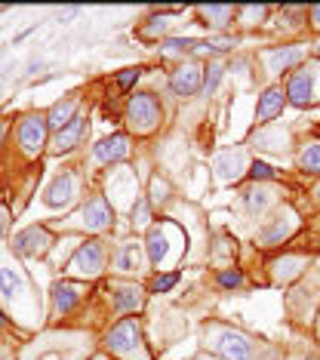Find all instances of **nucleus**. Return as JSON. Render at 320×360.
I'll use <instances>...</instances> for the list:
<instances>
[{"mask_svg": "<svg viewBox=\"0 0 320 360\" xmlns=\"http://www.w3.org/2000/svg\"><path fill=\"white\" fill-rule=\"evenodd\" d=\"M243 203H246V207H250L252 212H256V210H265L268 191H262V188H259V191H246V194H243Z\"/></svg>", "mask_w": 320, "mask_h": 360, "instance_id": "nucleus-29", "label": "nucleus"}, {"mask_svg": "<svg viewBox=\"0 0 320 360\" xmlns=\"http://www.w3.org/2000/svg\"><path fill=\"white\" fill-rule=\"evenodd\" d=\"M295 225H299V222H295L293 212H286V216H277L268 228H262V231L256 234V243H259V247H274V243H281L283 237H290L295 231Z\"/></svg>", "mask_w": 320, "mask_h": 360, "instance_id": "nucleus-9", "label": "nucleus"}, {"mask_svg": "<svg viewBox=\"0 0 320 360\" xmlns=\"http://www.w3.org/2000/svg\"><path fill=\"white\" fill-rule=\"evenodd\" d=\"M108 348L114 354L127 357V360H136V351L142 348V333H139V323L136 321H123L111 330L108 335Z\"/></svg>", "mask_w": 320, "mask_h": 360, "instance_id": "nucleus-3", "label": "nucleus"}, {"mask_svg": "<svg viewBox=\"0 0 320 360\" xmlns=\"http://www.w3.org/2000/svg\"><path fill=\"white\" fill-rule=\"evenodd\" d=\"M49 243H53V234H49L44 225H31L13 237V250L19 252V256H44L49 250Z\"/></svg>", "mask_w": 320, "mask_h": 360, "instance_id": "nucleus-5", "label": "nucleus"}, {"mask_svg": "<svg viewBox=\"0 0 320 360\" xmlns=\"http://www.w3.org/2000/svg\"><path fill=\"white\" fill-rule=\"evenodd\" d=\"M0 286H4V292L13 299L15 292L22 290V281H19V277H15V274L10 271V268H4V271H0Z\"/></svg>", "mask_w": 320, "mask_h": 360, "instance_id": "nucleus-27", "label": "nucleus"}, {"mask_svg": "<svg viewBox=\"0 0 320 360\" xmlns=\"http://www.w3.org/2000/svg\"><path fill=\"white\" fill-rule=\"evenodd\" d=\"M216 351L225 360H250L252 357V342L246 339L243 333H234V330H216Z\"/></svg>", "mask_w": 320, "mask_h": 360, "instance_id": "nucleus-6", "label": "nucleus"}, {"mask_svg": "<svg viewBox=\"0 0 320 360\" xmlns=\"http://www.w3.org/2000/svg\"><path fill=\"white\" fill-rule=\"evenodd\" d=\"M160 117H163V108L154 93H136L127 105V120L136 133H151L160 124Z\"/></svg>", "mask_w": 320, "mask_h": 360, "instance_id": "nucleus-1", "label": "nucleus"}, {"mask_svg": "<svg viewBox=\"0 0 320 360\" xmlns=\"http://www.w3.org/2000/svg\"><path fill=\"white\" fill-rule=\"evenodd\" d=\"M44 200H46V207H68V203L74 200V176L62 173L53 185H49V191H46Z\"/></svg>", "mask_w": 320, "mask_h": 360, "instance_id": "nucleus-16", "label": "nucleus"}, {"mask_svg": "<svg viewBox=\"0 0 320 360\" xmlns=\"http://www.w3.org/2000/svg\"><path fill=\"white\" fill-rule=\"evenodd\" d=\"M129 154V139L117 133V136H111V139H102V142L93 148V158L96 160H102V163H111V160H123Z\"/></svg>", "mask_w": 320, "mask_h": 360, "instance_id": "nucleus-14", "label": "nucleus"}, {"mask_svg": "<svg viewBox=\"0 0 320 360\" xmlns=\"http://www.w3.org/2000/svg\"><path fill=\"white\" fill-rule=\"evenodd\" d=\"M250 179H256V182L262 179V182H265V179H277V173H274V169L268 167V163L256 160V163H252V167H250Z\"/></svg>", "mask_w": 320, "mask_h": 360, "instance_id": "nucleus-30", "label": "nucleus"}, {"mask_svg": "<svg viewBox=\"0 0 320 360\" xmlns=\"http://www.w3.org/2000/svg\"><path fill=\"white\" fill-rule=\"evenodd\" d=\"M4 321H6V317H4V311H0V323H4Z\"/></svg>", "mask_w": 320, "mask_h": 360, "instance_id": "nucleus-35", "label": "nucleus"}, {"mask_svg": "<svg viewBox=\"0 0 320 360\" xmlns=\"http://www.w3.org/2000/svg\"><path fill=\"white\" fill-rule=\"evenodd\" d=\"M197 360H207V357H197Z\"/></svg>", "mask_w": 320, "mask_h": 360, "instance_id": "nucleus-39", "label": "nucleus"}, {"mask_svg": "<svg viewBox=\"0 0 320 360\" xmlns=\"http://www.w3.org/2000/svg\"><path fill=\"white\" fill-rule=\"evenodd\" d=\"M222 65L219 62H210L207 68H203V89H207V93H212V89L219 86V80H222Z\"/></svg>", "mask_w": 320, "mask_h": 360, "instance_id": "nucleus-25", "label": "nucleus"}, {"mask_svg": "<svg viewBox=\"0 0 320 360\" xmlns=\"http://www.w3.org/2000/svg\"><path fill=\"white\" fill-rule=\"evenodd\" d=\"M283 105H286V93H283V86H268L265 93L259 96L256 120H259V124H268V120H274L277 114L283 111Z\"/></svg>", "mask_w": 320, "mask_h": 360, "instance_id": "nucleus-12", "label": "nucleus"}, {"mask_svg": "<svg viewBox=\"0 0 320 360\" xmlns=\"http://www.w3.org/2000/svg\"><path fill=\"white\" fill-rule=\"evenodd\" d=\"M219 286H225V290H241L243 274L237 271V268H225V271H219Z\"/></svg>", "mask_w": 320, "mask_h": 360, "instance_id": "nucleus-26", "label": "nucleus"}, {"mask_svg": "<svg viewBox=\"0 0 320 360\" xmlns=\"http://www.w3.org/2000/svg\"><path fill=\"white\" fill-rule=\"evenodd\" d=\"M308 360H317V357H308Z\"/></svg>", "mask_w": 320, "mask_h": 360, "instance_id": "nucleus-40", "label": "nucleus"}, {"mask_svg": "<svg viewBox=\"0 0 320 360\" xmlns=\"http://www.w3.org/2000/svg\"><path fill=\"white\" fill-rule=\"evenodd\" d=\"M197 46H203V44L194 40V37H167L160 44V50L163 53H191V50H197Z\"/></svg>", "mask_w": 320, "mask_h": 360, "instance_id": "nucleus-23", "label": "nucleus"}, {"mask_svg": "<svg viewBox=\"0 0 320 360\" xmlns=\"http://www.w3.org/2000/svg\"><path fill=\"white\" fill-rule=\"evenodd\" d=\"M102 268H105V250H102V243L89 240V243H84V247L74 252V259L68 262V268H65V271L77 274V277H96Z\"/></svg>", "mask_w": 320, "mask_h": 360, "instance_id": "nucleus-2", "label": "nucleus"}, {"mask_svg": "<svg viewBox=\"0 0 320 360\" xmlns=\"http://www.w3.org/2000/svg\"><path fill=\"white\" fill-rule=\"evenodd\" d=\"M114 305L120 311H136L142 305V290L139 286H117V292H114Z\"/></svg>", "mask_w": 320, "mask_h": 360, "instance_id": "nucleus-21", "label": "nucleus"}, {"mask_svg": "<svg viewBox=\"0 0 320 360\" xmlns=\"http://www.w3.org/2000/svg\"><path fill=\"white\" fill-rule=\"evenodd\" d=\"M311 25H314V28H320V6H311Z\"/></svg>", "mask_w": 320, "mask_h": 360, "instance_id": "nucleus-33", "label": "nucleus"}, {"mask_svg": "<svg viewBox=\"0 0 320 360\" xmlns=\"http://www.w3.org/2000/svg\"><path fill=\"white\" fill-rule=\"evenodd\" d=\"M93 360H105V357H93Z\"/></svg>", "mask_w": 320, "mask_h": 360, "instance_id": "nucleus-38", "label": "nucleus"}, {"mask_svg": "<svg viewBox=\"0 0 320 360\" xmlns=\"http://www.w3.org/2000/svg\"><path fill=\"white\" fill-rule=\"evenodd\" d=\"M6 225H10V212H6V207H0V234L6 231Z\"/></svg>", "mask_w": 320, "mask_h": 360, "instance_id": "nucleus-32", "label": "nucleus"}, {"mask_svg": "<svg viewBox=\"0 0 320 360\" xmlns=\"http://www.w3.org/2000/svg\"><path fill=\"white\" fill-rule=\"evenodd\" d=\"M299 163H302V169H308V173H320V145L317 142L305 145V148H302Z\"/></svg>", "mask_w": 320, "mask_h": 360, "instance_id": "nucleus-24", "label": "nucleus"}, {"mask_svg": "<svg viewBox=\"0 0 320 360\" xmlns=\"http://www.w3.org/2000/svg\"><path fill=\"white\" fill-rule=\"evenodd\" d=\"M317 56H320V44H317Z\"/></svg>", "mask_w": 320, "mask_h": 360, "instance_id": "nucleus-37", "label": "nucleus"}, {"mask_svg": "<svg viewBox=\"0 0 320 360\" xmlns=\"http://www.w3.org/2000/svg\"><path fill=\"white\" fill-rule=\"evenodd\" d=\"M302 59V50L299 46H283V50H271L268 53V68L274 71H286V68H293V65H299Z\"/></svg>", "mask_w": 320, "mask_h": 360, "instance_id": "nucleus-17", "label": "nucleus"}, {"mask_svg": "<svg viewBox=\"0 0 320 360\" xmlns=\"http://www.w3.org/2000/svg\"><path fill=\"white\" fill-rule=\"evenodd\" d=\"M148 259L154 262V265H160L163 256H167V234H163V228H151V234H148Z\"/></svg>", "mask_w": 320, "mask_h": 360, "instance_id": "nucleus-19", "label": "nucleus"}, {"mask_svg": "<svg viewBox=\"0 0 320 360\" xmlns=\"http://www.w3.org/2000/svg\"><path fill=\"white\" fill-rule=\"evenodd\" d=\"M87 117H74L68 127H62L59 133H56V139H53V151H71V148H77L80 142L87 139Z\"/></svg>", "mask_w": 320, "mask_h": 360, "instance_id": "nucleus-11", "label": "nucleus"}, {"mask_svg": "<svg viewBox=\"0 0 320 360\" xmlns=\"http://www.w3.org/2000/svg\"><path fill=\"white\" fill-rule=\"evenodd\" d=\"M111 222H114V212L102 198H93L84 207V225L89 231H105V228H111Z\"/></svg>", "mask_w": 320, "mask_h": 360, "instance_id": "nucleus-13", "label": "nucleus"}, {"mask_svg": "<svg viewBox=\"0 0 320 360\" xmlns=\"http://www.w3.org/2000/svg\"><path fill=\"white\" fill-rule=\"evenodd\" d=\"M77 108H80V99H77V96H71V99H65V102H56L53 108H49V114H46V127L59 133L62 127H68L71 120L77 117Z\"/></svg>", "mask_w": 320, "mask_h": 360, "instance_id": "nucleus-15", "label": "nucleus"}, {"mask_svg": "<svg viewBox=\"0 0 320 360\" xmlns=\"http://www.w3.org/2000/svg\"><path fill=\"white\" fill-rule=\"evenodd\" d=\"M200 19H207V25L212 28H225L228 19L234 15V6H200Z\"/></svg>", "mask_w": 320, "mask_h": 360, "instance_id": "nucleus-22", "label": "nucleus"}, {"mask_svg": "<svg viewBox=\"0 0 320 360\" xmlns=\"http://www.w3.org/2000/svg\"><path fill=\"white\" fill-rule=\"evenodd\" d=\"M311 93H314V75L311 71H299L286 84V102L295 105V108H305L311 102Z\"/></svg>", "mask_w": 320, "mask_h": 360, "instance_id": "nucleus-10", "label": "nucleus"}, {"mask_svg": "<svg viewBox=\"0 0 320 360\" xmlns=\"http://www.w3.org/2000/svg\"><path fill=\"white\" fill-rule=\"evenodd\" d=\"M241 163L243 158L234 151H225L216 158V169H219V179H225V182H231V179H237V173H241Z\"/></svg>", "mask_w": 320, "mask_h": 360, "instance_id": "nucleus-18", "label": "nucleus"}, {"mask_svg": "<svg viewBox=\"0 0 320 360\" xmlns=\"http://www.w3.org/2000/svg\"><path fill=\"white\" fill-rule=\"evenodd\" d=\"M139 75H142V68H127L123 75H117V86L120 89H129L139 80Z\"/></svg>", "mask_w": 320, "mask_h": 360, "instance_id": "nucleus-31", "label": "nucleus"}, {"mask_svg": "<svg viewBox=\"0 0 320 360\" xmlns=\"http://www.w3.org/2000/svg\"><path fill=\"white\" fill-rule=\"evenodd\" d=\"M317 198H320V185H317Z\"/></svg>", "mask_w": 320, "mask_h": 360, "instance_id": "nucleus-36", "label": "nucleus"}, {"mask_svg": "<svg viewBox=\"0 0 320 360\" xmlns=\"http://www.w3.org/2000/svg\"><path fill=\"white\" fill-rule=\"evenodd\" d=\"M114 265H117L120 271H136L139 268V240L123 243L117 250V256H114Z\"/></svg>", "mask_w": 320, "mask_h": 360, "instance_id": "nucleus-20", "label": "nucleus"}, {"mask_svg": "<svg viewBox=\"0 0 320 360\" xmlns=\"http://www.w3.org/2000/svg\"><path fill=\"white\" fill-rule=\"evenodd\" d=\"M169 86L176 96H194L203 89V65L185 62L169 75Z\"/></svg>", "mask_w": 320, "mask_h": 360, "instance_id": "nucleus-7", "label": "nucleus"}, {"mask_svg": "<svg viewBox=\"0 0 320 360\" xmlns=\"http://www.w3.org/2000/svg\"><path fill=\"white\" fill-rule=\"evenodd\" d=\"M46 133H49V127H46L44 114H28V117H22V124H19L22 151L25 154H37L40 148H44V142H46Z\"/></svg>", "mask_w": 320, "mask_h": 360, "instance_id": "nucleus-4", "label": "nucleus"}, {"mask_svg": "<svg viewBox=\"0 0 320 360\" xmlns=\"http://www.w3.org/2000/svg\"><path fill=\"white\" fill-rule=\"evenodd\" d=\"M80 299H84V286L80 283H71V281L56 283L53 286V317H65Z\"/></svg>", "mask_w": 320, "mask_h": 360, "instance_id": "nucleus-8", "label": "nucleus"}, {"mask_svg": "<svg viewBox=\"0 0 320 360\" xmlns=\"http://www.w3.org/2000/svg\"><path fill=\"white\" fill-rule=\"evenodd\" d=\"M6 127H10V124H6V120H0V142H4V136H6Z\"/></svg>", "mask_w": 320, "mask_h": 360, "instance_id": "nucleus-34", "label": "nucleus"}, {"mask_svg": "<svg viewBox=\"0 0 320 360\" xmlns=\"http://www.w3.org/2000/svg\"><path fill=\"white\" fill-rule=\"evenodd\" d=\"M176 283H179V271H172V274H158V277L151 281V292H169Z\"/></svg>", "mask_w": 320, "mask_h": 360, "instance_id": "nucleus-28", "label": "nucleus"}]
</instances>
